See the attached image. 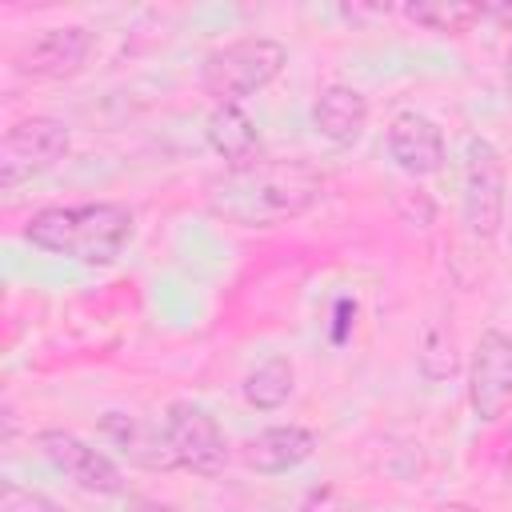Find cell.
I'll return each instance as SVG.
<instances>
[{"instance_id": "6da1fadb", "label": "cell", "mask_w": 512, "mask_h": 512, "mask_svg": "<svg viewBox=\"0 0 512 512\" xmlns=\"http://www.w3.org/2000/svg\"><path fill=\"white\" fill-rule=\"evenodd\" d=\"M324 192V172L308 160H256L208 184V208L236 228H280L300 220Z\"/></svg>"}, {"instance_id": "7a4b0ae2", "label": "cell", "mask_w": 512, "mask_h": 512, "mask_svg": "<svg viewBox=\"0 0 512 512\" xmlns=\"http://www.w3.org/2000/svg\"><path fill=\"white\" fill-rule=\"evenodd\" d=\"M136 232V216L128 204L92 200V204H52L24 220V240L76 260L84 268H108L120 260Z\"/></svg>"}, {"instance_id": "3957f363", "label": "cell", "mask_w": 512, "mask_h": 512, "mask_svg": "<svg viewBox=\"0 0 512 512\" xmlns=\"http://www.w3.org/2000/svg\"><path fill=\"white\" fill-rule=\"evenodd\" d=\"M288 64V48L272 36H240L220 48H212L200 64V88L204 96L220 104H240L256 92H264Z\"/></svg>"}, {"instance_id": "277c9868", "label": "cell", "mask_w": 512, "mask_h": 512, "mask_svg": "<svg viewBox=\"0 0 512 512\" xmlns=\"http://www.w3.org/2000/svg\"><path fill=\"white\" fill-rule=\"evenodd\" d=\"M504 156L488 136L464 140V176H460V212L476 240H492L504 224Z\"/></svg>"}, {"instance_id": "5b68a950", "label": "cell", "mask_w": 512, "mask_h": 512, "mask_svg": "<svg viewBox=\"0 0 512 512\" xmlns=\"http://www.w3.org/2000/svg\"><path fill=\"white\" fill-rule=\"evenodd\" d=\"M72 148L68 128L56 116H24L0 140V188L12 192L32 176L56 168Z\"/></svg>"}, {"instance_id": "8992f818", "label": "cell", "mask_w": 512, "mask_h": 512, "mask_svg": "<svg viewBox=\"0 0 512 512\" xmlns=\"http://www.w3.org/2000/svg\"><path fill=\"white\" fill-rule=\"evenodd\" d=\"M164 440L168 452L176 460V468L192 472V476H220L228 464V440L216 424V416L204 404L192 400H172L164 412Z\"/></svg>"}, {"instance_id": "52a82bcc", "label": "cell", "mask_w": 512, "mask_h": 512, "mask_svg": "<svg viewBox=\"0 0 512 512\" xmlns=\"http://www.w3.org/2000/svg\"><path fill=\"white\" fill-rule=\"evenodd\" d=\"M468 404L480 424H496L512 408V336L500 328H484L472 348Z\"/></svg>"}, {"instance_id": "ba28073f", "label": "cell", "mask_w": 512, "mask_h": 512, "mask_svg": "<svg viewBox=\"0 0 512 512\" xmlns=\"http://www.w3.org/2000/svg\"><path fill=\"white\" fill-rule=\"evenodd\" d=\"M44 460L64 476L72 480L76 488L84 492H96V496H120L124 492V472L116 468L112 456H104L100 448H92L88 440H80L76 432H64V428H44L36 436Z\"/></svg>"}, {"instance_id": "9c48e42d", "label": "cell", "mask_w": 512, "mask_h": 512, "mask_svg": "<svg viewBox=\"0 0 512 512\" xmlns=\"http://www.w3.org/2000/svg\"><path fill=\"white\" fill-rule=\"evenodd\" d=\"M88 52H92V32L84 24L44 28L32 44L20 48L16 72L32 76V80H64V76H76L84 68Z\"/></svg>"}, {"instance_id": "30bf717a", "label": "cell", "mask_w": 512, "mask_h": 512, "mask_svg": "<svg viewBox=\"0 0 512 512\" xmlns=\"http://www.w3.org/2000/svg\"><path fill=\"white\" fill-rule=\"evenodd\" d=\"M388 156L404 176H432L444 168V132L432 116L408 108L388 124Z\"/></svg>"}, {"instance_id": "8fae6325", "label": "cell", "mask_w": 512, "mask_h": 512, "mask_svg": "<svg viewBox=\"0 0 512 512\" xmlns=\"http://www.w3.org/2000/svg\"><path fill=\"white\" fill-rule=\"evenodd\" d=\"M312 128L328 144L352 148L368 128V96L352 84H324L312 100Z\"/></svg>"}, {"instance_id": "7c38bea8", "label": "cell", "mask_w": 512, "mask_h": 512, "mask_svg": "<svg viewBox=\"0 0 512 512\" xmlns=\"http://www.w3.org/2000/svg\"><path fill=\"white\" fill-rule=\"evenodd\" d=\"M312 452H316V432L312 428H304V424H272V428L256 432L244 444L240 460L260 476H280V472H292L304 460H312Z\"/></svg>"}, {"instance_id": "4fadbf2b", "label": "cell", "mask_w": 512, "mask_h": 512, "mask_svg": "<svg viewBox=\"0 0 512 512\" xmlns=\"http://www.w3.org/2000/svg\"><path fill=\"white\" fill-rule=\"evenodd\" d=\"M100 436L128 460L140 468H176L168 440H164V424H148L144 416L132 412H104L100 416Z\"/></svg>"}, {"instance_id": "5bb4252c", "label": "cell", "mask_w": 512, "mask_h": 512, "mask_svg": "<svg viewBox=\"0 0 512 512\" xmlns=\"http://www.w3.org/2000/svg\"><path fill=\"white\" fill-rule=\"evenodd\" d=\"M204 136L212 144V152L224 160V172H236V168H248L256 160H264L260 152V132L252 124V116L240 108V104H220L208 112V124H204Z\"/></svg>"}, {"instance_id": "9a60e30c", "label": "cell", "mask_w": 512, "mask_h": 512, "mask_svg": "<svg viewBox=\"0 0 512 512\" xmlns=\"http://www.w3.org/2000/svg\"><path fill=\"white\" fill-rule=\"evenodd\" d=\"M292 392H296V368L288 356H264L240 384V396L256 412H276L280 404H288Z\"/></svg>"}, {"instance_id": "2e32d148", "label": "cell", "mask_w": 512, "mask_h": 512, "mask_svg": "<svg viewBox=\"0 0 512 512\" xmlns=\"http://www.w3.org/2000/svg\"><path fill=\"white\" fill-rule=\"evenodd\" d=\"M400 16L424 32H448V36H460V32H472L476 24H484V4H464V0H416V4H404Z\"/></svg>"}, {"instance_id": "e0dca14e", "label": "cell", "mask_w": 512, "mask_h": 512, "mask_svg": "<svg viewBox=\"0 0 512 512\" xmlns=\"http://www.w3.org/2000/svg\"><path fill=\"white\" fill-rule=\"evenodd\" d=\"M416 364H420V376L440 384V380H452L460 372V352H456V336L432 320L424 328V340H420V352H416Z\"/></svg>"}, {"instance_id": "ac0fdd59", "label": "cell", "mask_w": 512, "mask_h": 512, "mask_svg": "<svg viewBox=\"0 0 512 512\" xmlns=\"http://www.w3.org/2000/svg\"><path fill=\"white\" fill-rule=\"evenodd\" d=\"M0 512H68L60 500L36 492V488H24L16 480H4L0 484Z\"/></svg>"}, {"instance_id": "d6986e66", "label": "cell", "mask_w": 512, "mask_h": 512, "mask_svg": "<svg viewBox=\"0 0 512 512\" xmlns=\"http://www.w3.org/2000/svg\"><path fill=\"white\" fill-rule=\"evenodd\" d=\"M484 24H500L504 32H512V0H504V4H484Z\"/></svg>"}, {"instance_id": "ffe728a7", "label": "cell", "mask_w": 512, "mask_h": 512, "mask_svg": "<svg viewBox=\"0 0 512 512\" xmlns=\"http://www.w3.org/2000/svg\"><path fill=\"white\" fill-rule=\"evenodd\" d=\"M132 512H172V508L160 500H132Z\"/></svg>"}, {"instance_id": "44dd1931", "label": "cell", "mask_w": 512, "mask_h": 512, "mask_svg": "<svg viewBox=\"0 0 512 512\" xmlns=\"http://www.w3.org/2000/svg\"><path fill=\"white\" fill-rule=\"evenodd\" d=\"M440 512H476V508H472V504H464V500H448Z\"/></svg>"}, {"instance_id": "7402d4cb", "label": "cell", "mask_w": 512, "mask_h": 512, "mask_svg": "<svg viewBox=\"0 0 512 512\" xmlns=\"http://www.w3.org/2000/svg\"><path fill=\"white\" fill-rule=\"evenodd\" d=\"M504 476H508V484H512V440H508V452H504Z\"/></svg>"}, {"instance_id": "603a6c76", "label": "cell", "mask_w": 512, "mask_h": 512, "mask_svg": "<svg viewBox=\"0 0 512 512\" xmlns=\"http://www.w3.org/2000/svg\"><path fill=\"white\" fill-rule=\"evenodd\" d=\"M504 72H508V84H512V48H508V56H504Z\"/></svg>"}]
</instances>
